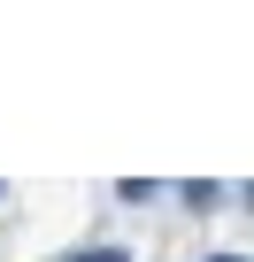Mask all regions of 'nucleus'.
Instances as JSON below:
<instances>
[{
    "label": "nucleus",
    "instance_id": "f257e3e1",
    "mask_svg": "<svg viewBox=\"0 0 254 262\" xmlns=\"http://www.w3.org/2000/svg\"><path fill=\"white\" fill-rule=\"evenodd\" d=\"M77 262H123V254H116V247H100V254H77Z\"/></svg>",
    "mask_w": 254,
    "mask_h": 262
},
{
    "label": "nucleus",
    "instance_id": "f03ea898",
    "mask_svg": "<svg viewBox=\"0 0 254 262\" xmlns=\"http://www.w3.org/2000/svg\"><path fill=\"white\" fill-rule=\"evenodd\" d=\"M216 262H239V254H216Z\"/></svg>",
    "mask_w": 254,
    "mask_h": 262
}]
</instances>
